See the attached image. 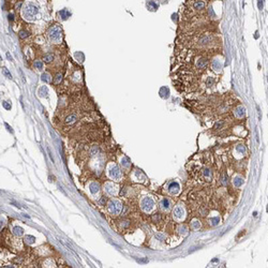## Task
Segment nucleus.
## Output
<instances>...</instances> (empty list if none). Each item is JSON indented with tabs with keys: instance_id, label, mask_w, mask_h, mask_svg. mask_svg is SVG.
Listing matches in <instances>:
<instances>
[{
	"instance_id": "obj_10",
	"label": "nucleus",
	"mask_w": 268,
	"mask_h": 268,
	"mask_svg": "<svg viewBox=\"0 0 268 268\" xmlns=\"http://www.w3.org/2000/svg\"><path fill=\"white\" fill-rule=\"evenodd\" d=\"M42 80L45 81V82H47V81H48V75H47V74H43V76H42Z\"/></svg>"
},
{
	"instance_id": "obj_4",
	"label": "nucleus",
	"mask_w": 268,
	"mask_h": 268,
	"mask_svg": "<svg viewBox=\"0 0 268 268\" xmlns=\"http://www.w3.org/2000/svg\"><path fill=\"white\" fill-rule=\"evenodd\" d=\"M75 120H76V118L74 115H72V116H69L66 119V123H73V122H75Z\"/></svg>"
},
{
	"instance_id": "obj_2",
	"label": "nucleus",
	"mask_w": 268,
	"mask_h": 268,
	"mask_svg": "<svg viewBox=\"0 0 268 268\" xmlns=\"http://www.w3.org/2000/svg\"><path fill=\"white\" fill-rule=\"evenodd\" d=\"M53 60H54V56L52 55V54H47V55H45L44 58H43V61L45 63H49V62H52Z\"/></svg>"
},
{
	"instance_id": "obj_11",
	"label": "nucleus",
	"mask_w": 268,
	"mask_h": 268,
	"mask_svg": "<svg viewBox=\"0 0 268 268\" xmlns=\"http://www.w3.org/2000/svg\"><path fill=\"white\" fill-rule=\"evenodd\" d=\"M35 67H38L39 69H42V63H41V62H39V61H36V62L35 63Z\"/></svg>"
},
{
	"instance_id": "obj_3",
	"label": "nucleus",
	"mask_w": 268,
	"mask_h": 268,
	"mask_svg": "<svg viewBox=\"0 0 268 268\" xmlns=\"http://www.w3.org/2000/svg\"><path fill=\"white\" fill-rule=\"evenodd\" d=\"M204 7H205V3L203 1H197V2H195V4H194V8H195V9H203Z\"/></svg>"
},
{
	"instance_id": "obj_7",
	"label": "nucleus",
	"mask_w": 268,
	"mask_h": 268,
	"mask_svg": "<svg viewBox=\"0 0 268 268\" xmlns=\"http://www.w3.org/2000/svg\"><path fill=\"white\" fill-rule=\"evenodd\" d=\"M2 71H3V73H4V75H5V76H7V77H8V78H11V80H12V75H11V74H10V73H9V71H8V70H7V69H5V68H2Z\"/></svg>"
},
{
	"instance_id": "obj_12",
	"label": "nucleus",
	"mask_w": 268,
	"mask_h": 268,
	"mask_svg": "<svg viewBox=\"0 0 268 268\" xmlns=\"http://www.w3.org/2000/svg\"><path fill=\"white\" fill-rule=\"evenodd\" d=\"M9 18L11 19V21H13V15H9Z\"/></svg>"
},
{
	"instance_id": "obj_9",
	"label": "nucleus",
	"mask_w": 268,
	"mask_h": 268,
	"mask_svg": "<svg viewBox=\"0 0 268 268\" xmlns=\"http://www.w3.org/2000/svg\"><path fill=\"white\" fill-rule=\"evenodd\" d=\"M258 9L259 10L263 9V0H258Z\"/></svg>"
},
{
	"instance_id": "obj_8",
	"label": "nucleus",
	"mask_w": 268,
	"mask_h": 268,
	"mask_svg": "<svg viewBox=\"0 0 268 268\" xmlns=\"http://www.w3.org/2000/svg\"><path fill=\"white\" fill-rule=\"evenodd\" d=\"M25 240H26L27 242H29V244H33V242H35V238H33V237H31V236H29V237L27 236Z\"/></svg>"
},
{
	"instance_id": "obj_6",
	"label": "nucleus",
	"mask_w": 268,
	"mask_h": 268,
	"mask_svg": "<svg viewBox=\"0 0 268 268\" xmlns=\"http://www.w3.org/2000/svg\"><path fill=\"white\" fill-rule=\"evenodd\" d=\"M26 36H28V32H27V31H25V30H22V31L19 32V38H21V39H25Z\"/></svg>"
},
{
	"instance_id": "obj_1",
	"label": "nucleus",
	"mask_w": 268,
	"mask_h": 268,
	"mask_svg": "<svg viewBox=\"0 0 268 268\" xmlns=\"http://www.w3.org/2000/svg\"><path fill=\"white\" fill-rule=\"evenodd\" d=\"M36 12H38V9H36V7H35V5L29 4L26 7V13L28 15H30V16L35 15V14H36Z\"/></svg>"
},
{
	"instance_id": "obj_5",
	"label": "nucleus",
	"mask_w": 268,
	"mask_h": 268,
	"mask_svg": "<svg viewBox=\"0 0 268 268\" xmlns=\"http://www.w3.org/2000/svg\"><path fill=\"white\" fill-rule=\"evenodd\" d=\"M14 233H15V235H17V236L23 235V228H21V227H15V228H14Z\"/></svg>"
}]
</instances>
